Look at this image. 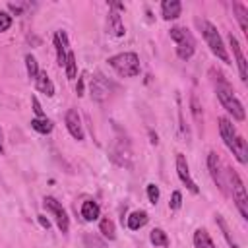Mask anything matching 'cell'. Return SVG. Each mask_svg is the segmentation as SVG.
I'll return each mask as SVG.
<instances>
[{"label": "cell", "mask_w": 248, "mask_h": 248, "mask_svg": "<svg viewBox=\"0 0 248 248\" xmlns=\"http://www.w3.org/2000/svg\"><path fill=\"white\" fill-rule=\"evenodd\" d=\"M211 79H213V87H215V93H217V99H219V103L223 105V108L234 118V120H238V122H242L244 118H246V114H244V107H242V103L238 101V97L234 95V91H232V85L229 83V79L217 70L215 72V68L211 70Z\"/></svg>", "instance_id": "6da1fadb"}, {"label": "cell", "mask_w": 248, "mask_h": 248, "mask_svg": "<svg viewBox=\"0 0 248 248\" xmlns=\"http://www.w3.org/2000/svg\"><path fill=\"white\" fill-rule=\"evenodd\" d=\"M219 134H221V140L225 141V145L236 157V161L242 163V165H246L248 163V145H246V140L236 132L234 124L227 116H221L219 118Z\"/></svg>", "instance_id": "7a4b0ae2"}, {"label": "cell", "mask_w": 248, "mask_h": 248, "mask_svg": "<svg viewBox=\"0 0 248 248\" xmlns=\"http://www.w3.org/2000/svg\"><path fill=\"white\" fill-rule=\"evenodd\" d=\"M225 174H227V188H229V194L232 196V202L240 213V217L246 221L248 219V194H246V186L240 178V174L231 169V167H225Z\"/></svg>", "instance_id": "3957f363"}, {"label": "cell", "mask_w": 248, "mask_h": 248, "mask_svg": "<svg viewBox=\"0 0 248 248\" xmlns=\"http://www.w3.org/2000/svg\"><path fill=\"white\" fill-rule=\"evenodd\" d=\"M196 25H198V29L202 31V35H203V39H205L209 50H211L221 62L231 64L227 46H225V43H223V39H221V35H219V31H217V27H215L211 21H207V19H196Z\"/></svg>", "instance_id": "277c9868"}, {"label": "cell", "mask_w": 248, "mask_h": 248, "mask_svg": "<svg viewBox=\"0 0 248 248\" xmlns=\"http://www.w3.org/2000/svg\"><path fill=\"white\" fill-rule=\"evenodd\" d=\"M108 66L120 76V78H136L141 70L140 56L136 52H120L108 58Z\"/></svg>", "instance_id": "5b68a950"}, {"label": "cell", "mask_w": 248, "mask_h": 248, "mask_svg": "<svg viewBox=\"0 0 248 248\" xmlns=\"http://www.w3.org/2000/svg\"><path fill=\"white\" fill-rule=\"evenodd\" d=\"M169 35L176 43V54H178V58L180 60H190L194 56V50H196V39H194V35L186 27H180V25L170 27Z\"/></svg>", "instance_id": "8992f818"}, {"label": "cell", "mask_w": 248, "mask_h": 248, "mask_svg": "<svg viewBox=\"0 0 248 248\" xmlns=\"http://www.w3.org/2000/svg\"><path fill=\"white\" fill-rule=\"evenodd\" d=\"M43 207L46 209V213L52 215V219L56 221V227L60 229V232L66 234L68 229H70V217H68L66 209L62 207V203L52 196H45L43 198Z\"/></svg>", "instance_id": "52a82bcc"}, {"label": "cell", "mask_w": 248, "mask_h": 248, "mask_svg": "<svg viewBox=\"0 0 248 248\" xmlns=\"http://www.w3.org/2000/svg\"><path fill=\"white\" fill-rule=\"evenodd\" d=\"M207 169H209V174H211L213 182L217 184V188L225 196H229V188H227V180H225V167H223V163L215 151H211L207 155Z\"/></svg>", "instance_id": "ba28073f"}, {"label": "cell", "mask_w": 248, "mask_h": 248, "mask_svg": "<svg viewBox=\"0 0 248 248\" xmlns=\"http://www.w3.org/2000/svg\"><path fill=\"white\" fill-rule=\"evenodd\" d=\"M89 91H91V99L97 103H105L110 95V83L107 81V78L103 74H95L89 81Z\"/></svg>", "instance_id": "9c48e42d"}, {"label": "cell", "mask_w": 248, "mask_h": 248, "mask_svg": "<svg viewBox=\"0 0 248 248\" xmlns=\"http://www.w3.org/2000/svg\"><path fill=\"white\" fill-rule=\"evenodd\" d=\"M64 122H66V128L70 132V136L78 141H81L85 138L83 134V126H81V118H79V112L76 108H68L66 110V116H64Z\"/></svg>", "instance_id": "30bf717a"}, {"label": "cell", "mask_w": 248, "mask_h": 248, "mask_svg": "<svg viewBox=\"0 0 248 248\" xmlns=\"http://www.w3.org/2000/svg\"><path fill=\"white\" fill-rule=\"evenodd\" d=\"M176 174H178L180 182H182L192 194H198V192H200V188L196 186V182H194L192 176H190V169H188L186 157H184L182 153H176Z\"/></svg>", "instance_id": "8fae6325"}, {"label": "cell", "mask_w": 248, "mask_h": 248, "mask_svg": "<svg viewBox=\"0 0 248 248\" xmlns=\"http://www.w3.org/2000/svg\"><path fill=\"white\" fill-rule=\"evenodd\" d=\"M229 45H231V48H232V54H234V62H236V66H238L240 79L246 83V81H248V64H246L244 52H242V48H240V45H238V39H236L232 33L229 35Z\"/></svg>", "instance_id": "7c38bea8"}, {"label": "cell", "mask_w": 248, "mask_h": 248, "mask_svg": "<svg viewBox=\"0 0 248 248\" xmlns=\"http://www.w3.org/2000/svg\"><path fill=\"white\" fill-rule=\"evenodd\" d=\"M110 159L116 163V165H120V167H130L132 165V151H130V147H128V143L126 141H122V140H118L116 143H114V147H112V151H110Z\"/></svg>", "instance_id": "4fadbf2b"}, {"label": "cell", "mask_w": 248, "mask_h": 248, "mask_svg": "<svg viewBox=\"0 0 248 248\" xmlns=\"http://www.w3.org/2000/svg\"><path fill=\"white\" fill-rule=\"evenodd\" d=\"M54 48H56V62H58V66H64L66 64V56L70 52V46H68V35L62 29L54 33Z\"/></svg>", "instance_id": "5bb4252c"}, {"label": "cell", "mask_w": 248, "mask_h": 248, "mask_svg": "<svg viewBox=\"0 0 248 248\" xmlns=\"http://www.w3.org/2000/svg\"><path fill=\"white\" fill-rule=\"evenodd\" d=\"M107 33L112 37H124V33H126L124 23H122V16L114 10H110L107 16Z\"/></svg>", "instance_id": "9a60e30c"}, {"label": "cell", "mask_w": 248, "mask_h": 248, "mask_svg": "<svg viewBox=\"0 0 248 248\" xmlns=\"http://www.w3.org/2000/svg\"><path fill=\"white\" fill-rule=\"evenodd\" d=\"M180 12H182V4H180L178 0H165V2L161 4V16H163V19H167V21L176 19V17L180 16Z\"/></svg>", "instance_id": "2e32d148"}, {"label": "cell", "mask_w": 248, "mask_h": 248, "mask_svg": "<svg viewBox=\"0 0 248 248\" xmlns=\"http://www.w3.org/2000/svg\"><path fill=\"white\" fill-rule=\"evenodd\" d=\"M99 215H101V207H99L97 202H93V200H85V202L81 203V217H83V221L93 223V221L99 219Z\"/></svg>", "instance_id": "e0dca14e"}, {"label": "cell", "mask_w": 248, "mask_h": 248, "mask_svg": "<svg viewBox=\"0 0 248 248\" xmlns=\"http://www.w3.org/2000/svg\"><path fill=\"white\" fill-rule=\"evenodd\" d=\"M35 87H37V91L45 93L46 97H52L54 95V83H52V79L48 78V74L45 70L39 72V76L35 79Z\"/></svg>", "instance_id": "ac0fdd59"}, {"label": "cell", "mask_w": 248, "mask_h": 248, "mask_svg": "<svg viewBox=\"0 0 248 248\" xmlns=\"http://www.w3.org/2000/svg\"><path fill=\"white\" fill-rule=\"evenodd\" d=\"M147 213L145 211H141V209H138V211H132L128 217H126V225H128V229L130 231H140L145 223H147Z\"/></svg>", "instance_id": "d6986e66"}, {"label": "cell", "mask_w": 248, "mask_h": 248, "mask_svg": "<svg viewBox=\"0 0 248 248\" xmlns=\"http://www.w3.org/2000/svg\"><path fill=\"white\" fill-rule=\"evenodd\" d=\"M232 10H234V14H236L240 31L248 37V21H246V17H248V8H246L242 2H232Z\"/></svg>", "instance_id": "ffe728a7"}, {"label": "cell", "mask_w": 248, "mask_h": 248, "mask_svg": "<svg viewBox=\"0 0 248 248\" xmlns=\"http://www.w3.org/2000/svg\"><path fill=\"white\" fill-rule=\"evenodd\" d=\"M194 246L196 248H215L209 232L205 229H196L194 231Z\"/></svg>", "instance_id": "44dd1931"}, {"label": "cell", "mask_w": 248, "mask_h": 248, "mask_svg": "<svg viewBox=\"0 0 248 248\" xmlns=\"http://www.w3.org/2000/svg\"><path fill=\"white\" fill-rule=\"evenodd\" d=\"M215 223H217V227L221 229V232H223V236H225L227 244H229L231 248H238V242L234 240V236H232V232H231V229H229L227 221H225L221 215H215Z\"/></svg>", "instance_id": "7402d4cb"}, {"label": "cell", "mask_w": 248, "mask_h": 248, "mask_svg": "<svg viewBox=\"0 0 248 248\" xmlns=\"http://www.w3.org/2000/svg\"><path fill=\"white\" fill-rule=\"evenodd\" d=\"M149 242H151L153 246L167 248V246H169V236H167V232H165L163 229H153V231L149 232Z\"/></svg>", "instance_id": "603a6c76"}, {"label": "cell", "mask_w": 248, "mask_h": 248, "mask_svg": "<svg viewBox=\"0 0 248 248\" xmlns=\"http://www.w3.org/2000/svg\"><path fill=\"white\" fill-rule=\"evenodd\" d=\"M31 128H33L35 132L46 136V134L52 132V122H50L46 116H45V118H33V120H31Z\"/></svg>", "instance_id": "cb8c5ba5"}, {"label": "cell", "mask_w": 248, "mask_h": 248, "mask_svg": "<svg viewBox=\"0 0 248 248\" xmlns=\"http://www.w3.org/2000/svg\"><path fill=\"white\" fill-rule=\"evenodd\" d=\"M190 110H192L194 120H196V122H198V126L202 128V124H203V114H202V105H200V101H198V95H196V93H192V95H190Z\"/></svg>", "instance_id": "d4e9b609"}, {"label": "cell", "mask_w": 248, "mask_h": 248, "mask_svg": "<svg viewBox=\"0 0 248 248\" xmlns=\"http://www.w3.org/2000/svg\"><path fill=\"white\" fill-rule=\"evenodd\" d=\"M99 231H101V232H103V236H105V238H108V240H114V238H116L114 223H112L108 217L101 219V223H99Z\"/></svg>", "instance_id": "484cf974"}, {"label": "cell", "mask_w": 248, "mask_h": 248, "mask_svg": "<svg viewBox=\"0 0 248 248\" xmlns=\"http://www.w3.org/2000/svg\"><path fill=\"white\" fill-rule=\"evenodd\" d=\"M64 72H66V78L68 79H74L76 74H78V62H76V54L70 50L68 56H66V64H64Z\"/></svg>", "instance_id": "4316f807"}, {"label": "cell", "mask_w": 248, "mask_h": 248, "mask_svg": "<svg viewBox=\"0 0 248 248\" xmlns=\"http://www.w3.org/2000/svg\"><path fill=\"white\" fill-rule=\"evenodd\" d=\"M83 246H85V248H107V242H105L99 234L87 232V234L83 236Z\"/></svg>", "instance_id": "83f0119b"}, {"label": "cell", "mask_w": 248, "mask_h": 248, "mask_svg": "<svg viewBox=\"0 0 248 248\" xmlns=\"http://www.w3.org/2000/svg\"><path fill=\"white\" fill-rule=\"evenodd\" d=\"M25 68H27V76L35 81L37 79V76H39V64H37V58L33 56V54H25Z\"/></svg>", "instance_id": "f1b7e54d"}, {"label": "cell", "mask_w": 248, "mask_h": 248, "mask_svg": "<svg viewBox=\"0 0 248 248\" xmlns=\"http://www.w3.org/2000/svg\"><path fill=\"white\" fill-rule=\"evenodd\" d=\"M145 190H147V200H149L151 203H157V202H159V196H161L159 186L151 182V184H147V188H145Z\"/></svg>", "instance_id": "f546056e"}, {"label": "cell", "mask_w": 248, "mask_h": 248, "mask_svg": "<svg viewBox=\"0 0 248 248\" xmlns=\"http://www.w3.org/2000/svg\"><path fill=\"white\" fill-rule=\"evenodd\" d=\"M12 27V16L8 12H0V33L8 31Z\"/></svg>", "instance_id": "4dcf8cb0"}, {"label": "cell", "mask_w": 248, "mask_h": 248, "mask_svg": "<svg viewBox=\"0 0 248 248\" xmlns=\"http://www.w3.org/2000/svg\"><path fill=\"white\" fill-rule=\"evenodd\" d=\"M180 205H182V194L178 192V190H174L172 192V196H170V202H169V207L170 209H180Z\"/></svg>", "instance_id": "1f68e13d"}, {"label": "cell", "mask_w": 248, "mask_h": 248, "mask_svg": "<svg viewBox=\"0 0 248 248\" xmlns=\"http://www.w3.org/2000/svg\"><path fill=\"white\" fill-rule=\"evenodd\" d=\"M27 6H29V4H21V2H16V4H14V2H10V4H8V10H10L12 14H16V16H21Z\"/></svg>", "instance_id": "d6a6232c"}, {"label": "cell", "mask_w": 248, "mask_h": 248, "mask_svg": "<svg viewBox=\"0 0 248 248\" xmlns=\"http://www.w3.org/2000/svg\"><path fill=\"white\" fill-rule=\"evenodd\" d=\"M31 107H33V112L37 114V118H45V110H43L41 103L37 101V97H31Z\"/></svg>", "instance_id": "836d02e7"}, {"label": "cell", "mask_w": 248, "mask_h": 248, "mask_svg": "<svg viewBox=\"0 0 248 248\" xmlns=\"http://www.w3.org/2000/svg\"><path fill=\"white\" fill-rule=\"evenodd\" d=\"M37 219H39V223H41V227H43V229H46V231L50 229V221H48V219H46L45 215H39Z\"/></svg>", "instance_id": "e575fe53"}, {"label": "cell", "mask_w": 248, "mask_h": 248, "mask_svg": "<svg viewBox=\"0 0 248 248\" xmlns=\"http://www.w3.org/2000/svg\"><path fill=\"white\" fill-rule=\"evenodd\" d=\"M76 93H78V95H83V76L79 78V81H78V85H76Z\"/></svg>", "instance_id": "d590c367"}, {"label": "cell", "mask_w": 248, "mask_h": 248, "mask_svg": "<svg viewBox=\"0 0 248 248\" xmlns=\"http://www.w3.org/2000/svg\"><path fill=\"white\" fill-rule=\"evenodd\" d=\"M4 153V134H2V128H0V155Z\"/></svg>", "instance_id": "8d00e7d4"}, {"label": "cell", "mask_w": 248, "mask_h": 248, "mask_svg": "<svg viewBox=\"0 0 248 248\" xmlns=\"http://www.w3.org/2000/svg\"><path fill=\"white\" fill-rule=\"evenodd\" d=\"M149 136H151V143H153V145H157V134L149 132Z\"/></svg>", "instance_id": "74e56055"}]
</instances>
